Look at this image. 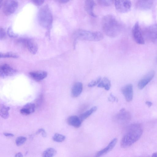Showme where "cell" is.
Instances as JSON below:
<instances>
[{
    "instance_id": "obj_38",
    "label": "cell",
    "mask_w": 157,
    "mask_h": 157,
    "mask_svg": "<svg viewBox=\"0 0 157 157\" xmlns=\"http://www.w3.org/2000/svg\"><path fill=\"white\" fill-rule=\"evenodd\" d=\"M58 1L61 3H65L69 2V1L67 0H59Z\"/></svg>"
},
{
    "instance_id": "obj_15",
    "label": "cell",
    "mask_w": 157,
    "mask_h": 157,
    "mask_svg": "<svg viewBox=\"0 0 157 157\" xmlns=\"http://www.w3.org/2000/svg\"><path fill=\"white\" fill-rule=\"evenodd\" d=\"M153 4L152 0H138L136 4V7L138 9L148 10L151 8Z\"/></svg>"
},
{
    "instance_id": "obj_30",
    "label": "cell",
    "mask_w": 157,
    "mask_h": 157,
    "mask_svg": "<svg viewBox=\"0 0 157 157\" xmlns=\"http://www.w3.org/2000/svg\"><path fill=\"white\" fill-rule=\"evenodd\" d=\"M7 33L9 36L11 37L14 38L17 37L18 34L14 33L11 27H9L7 29Z\"/></svg>"
},
{
    "instance_id": "obj_6",
    "label": "cell",
    "mask_w": 157,
    "mask_h": 157,
    "mask_svg": "<svg viewBox=\"0 0 157 157\" xmlns=\"http://www.w3.org/2000/svg\"><path fill=\"white\" fill-rule=\"evenodd\" d=\"M143 34L150 41L154 43H157V24L151 25L144 30Z\"/></svg>"
},
{
    "instance_id": "obj_22",
    "label": "cell",
    "mask_w": 157,
    "mask_h": 157,
    "mask_svg": "<svg viewBox=\"0 0 157 157\" xmlns=\"http://www.w3.org/2000/svg\"><path fill=\"white\" fill-rule=\"evenodd\" d=\"M97 108L96 106H94L90 109L80 114L79 117L81 122H82L84 120L89 117L97 110Z\"/></svg>"
},
{
    "instance_id": "obj_32",
    "label": "cell",
    "mask_w": 157,
    "mask_h": 157,
    "mask_svg": "<svg viewBox=\"0 0 157 157\" xmlns=\"http://www.w3.org/2000/svg\"><path fill=\"white\" fill-rule=\"evenodd\" d=\"M41 133L43 137H45L46 136V133L44 129L42 128L40 129L36 132L37 134Z\"/></svg>"
},
{
    "instance_id": "obj_28",
    "label": "cell",
    "mask_w": 157,
    "mask_h": 157,
    "mask_svg": "<svg viewBox=\"0 0 157 157\" xmlns=\"http://www.w3.org/2000/svg\"><path fill=\"white\" fill-rule=\"evenodd\" d=\"M101 78V76H99L94 80H92L89 83L88 86L89 87H93L96 86L100 82Z\"/></svg>"
},
{
    "instance_id": "obj_21",
    "label": "cell",
    "mask_w": 157,
    "mask_h": 157,
    "mask_svg": "<svg viewBox=\"0 0 157 157\" xmlns=\"http://www.w3.org/2000/svg\"><path fill=\"white\" fill-rule=\"evenodd\" d=\"M111 86V82L106 77L103 78L97 86L98 87L104 88L106 90H109Z\"/></svg>"
},
{
    "instance_id": "obj_19",
    "label": "cell",
    "mask_w": 157,
    "mask_h": 157,
    "mask_svg": "<svg viewBox=\"0 0 157 157\" xmlns=\"http://www.w3.org/2000/svg\"><path fill=\"white\" fill-rule=\"evenodd\" d=\"M83 89V85L82 83L77 82L73 85L71 91L72 96L74 97L78 96L81 93Z\"/></svg>"
},
{
    "instance_id": "obj_34",
    "label": "cell",
    "mask_w": 157,
    "mask_h": 157,
    "mask_svg": "<svg viewBox=\"0 0 157 157\" xmlns=\"http://www.w3.org/2000/svg\"><path fill=\"white\" fill-rule=\"evenodd\" d=\"M108 100L109 101H117V99H116V98L113 96L112 94H111L110 95L109 97V98Z\"/></svg>"
},
{
    "instance_id": "obj_9",
    "label": "cell",
    "mask_w": 157,
    "mask_h": 157,
    "mask_svg": "<svg viewBox=\"0 0 157 157\" xmlns=\"http://www.w3.org/2000/svg\"><path fill=\"white\" fill-rule=\"evenodd\" d=\"M131 118V113L124 108L121 109L115 117V119L117 122L123 124L128 122Z\"/></svg>"
},
{
    "instance_id": "obj_13",
    "label": "cell",
    "mask_w": 157,
    "mask_h": 157,
    "mask_svg": "<svg viewBox=\"0 0 157 157\" xmlns=\"http://www.w3.org/2000/svg\"><path fill=\"white\" fill-rule=\"evenodd\" d=\"M22 43L27 47L32 54H35L37 52L38 46L36 42L33 40L29 39H23Z\"/></svg>"
},
{
    "instance_id": "obj_20",
    "label": "cell",
    "mask_w": 157,
    "mask_h": 157,
    "mask_svg": "<svg viewBox=\"0 0 157 157\" xmlns=\"http://www.w3.org/2000/svg\"><path fill=\"white\" fill-rule=\"evenodd\" d=\"M67 121L69 125L76 128H79L82 123L79 117L76 115L70 116L67 118Z\"/></svg>"
},
{
    "instance_id": "obj_14",
    "label": "cell",
    "mask_w": 157,
    "mask_h": 157,
    "mask_svg": "<svg viewBox=\"0 0 157 157\" xmlns=\"http://www.w3.org/2000/svg\"><path fill=\"white\" fill-rule=\"evenodd\" d=\"M117 138H113L107 146L97 152L94 157H100L109 152L114 147L117 143Z\"/></svg>"
},
{
    "instance_id": "obj_12",
    "label": "cell",
    "mask_w": 157,
    "mask_h": 157,
    "mask_svg": "<svg viewBox=\"0 0 157 157\" xmlns=\"http://www.w3.org/2000/svg\"><path fill=\"white\" fill-rule=\"evenodd\" d=\"M121 92L126 100L128 102L132 101L133 98V88L131 84H128L123 87Z\"/></svg>"
},
{
    "instance_id": "obj_23",
    "label": "cell",
    "mask_w": 157,
    "mask_h": 157,
    "mask_svg": "<svg viewBox=\"0 0 157 157\" xmlns=\"http://www.w3.org/2000/svg\"><path fill=\"white\" fill-rule=\"evenodd\" d=\"M10 108L4 105H2L0 107V116L4 119H7L9 117V111Z\"/></svg>"
},
{
    "instance_id": "obj_11",
    "label": "cell",
    "mask_w": 157,
    "mask_h": 157,
    "mask_svg": "<svg viewBox=\"0 0 157 157\" xmlns=\"http://www.w3.org/2000/svg\"><path fill=\"white\" fill-rule=\"evenodd\" d=\"M16 70L7 64H2L0 67V76L5 78L14 75Z\"/></svg>"
},
{
    "instance_id": "obj_16",
    "label": "cell",
    "mask_w": 157,
    "mask_h": 157,
    "mask_svg": "<svg viewBox=\"0 0 157 157\" xmlns=\"http://www.w3.org/2000/svg\"><path fill=\"white\" fill-rule=\"evenodd\" d=\"M96 5L94 1L87 0L85 1L84 7L87 13L93 17H96L97 16L94 12V8Z\"/></svg>"
},
{
    "instance_id": "obj_36",
    "label": "cell",
    "mask_w": 157,
    "mask_h": 157,
    "mask_svg": "<svg viewBox=\"0 0 157 157\" xmlns=\"http://www.w3.org/2000/svg\"><path fill=\"white\" fill-rule=\"evenodd\" d=\"M145 104L149 107H151L152 105V103L149 101H146L145 102Z\"/></svg>"
},
{
    "instance_id": "obj_40",
    "label": "cell",
    "mask_w": 157,
    "mask_h": 157,
    "mask_svg": "<svg viewBox=\"0 0 157 157\" xmlns=\"http://www.w3.org/2000/svg\"><path fill=\"white\" fill-rule=\"evenodd\" d=\"M156 61L157 62V57L156 59Z\"/></svg>"
},
{
    "instance_id": "obj_3",
    "label": "cell",
    "mask_w": 157,
    "mask_h": 157,
    "mask_svg": "<svg viewBox=\"0 0 157 157\" xmlns=\"http://www.w3.org/2000/svg\"><path fill=\"white\" fill-rule=\"evenodd\" d=\"M38 20L40 25L49 31L51 28L53 22V16L48 5H45L39 10L38 14Z\"/></svg>"
},
{
    "instance_id": "obj_1",
    "label": "cell",
    "mask_w": 157,
    "mask_h": 157,
    "mask_svg": "<svg viewBox=\"0 0 157 157\" xmlns=\"http://www.w3.org/2000/svg\"><path fill=\"white\" fill-rule=\"evenodd\" d=\"M143 132L142 126L140 123L132 124L128 126L121 140V147L125 148L130 146L140 138Z\"/></svg>"
},
{
    "instance_id": "obj_17",
    "label": "cell",
    "mask_w": 157,
    "mask_h": 157,
    "mask_svg": "<svg viewBox=\"0 0 157 157\" xmlns=\"http://www.w3.org/2000/svg\"><path fill=\"white\" fill-rule=\"evenodd\" d=\"M31 77L37 82L40 81L45 78L47 76V73L44 71H35L29 73Z\"/></svg>"
},
{
    "instance_id": "obj_31",
    "label": "cell",
    "mask_w": 157,
    "mask_h": 157,
    "mask_svg": "<svg viewBox=\"0 0 157 157\" xmlns=\"http://www.w3.org/2000/svg\"><path fill=\"white\" fill-rule=\"evenodd\" d=\"M6 32L3 28L0 27V39H3L6 36Z\"/></svg>"
},
{
    "instance_id": "obj_29",
    "label": "cell",
    "mask_w": 157,
    "mask_h": 157,
    "mask_svg": "<svg viewBox=\"0 0 157 157\" xmlns=\"http://www.w3.org/2000/svg\"><path fill=\"white\" fill-rule=\"evenodd\" d=\"M98 3L101 5L108 6H111L113 3L112 0H99Z\"/></svg>"
},
{
    "instance_id": "obj_24",
    "label": "cell",
    "mask_w": 157,
    "mask_h": 157,
    "mask_svg": "<svg viewBox=\"0 0 157 157\" xmlns=\"http://www.w3.org/2000/svg\"><path fill=\"white\" fill-rule=\"evenodd\" d=\"M55 149L52 147L47 149L43 152L42 157H53L56 153Z\"/></svg>"
},
{
    "instance_id": "obj_10",
    "label": "cell",
    "mask_w": 157,
    "mask_h": 157,
    "mask_svg": "<svg viewBox=\"0 0 157 157\" xmlns=\"http://www.w3.org/2000/svg\"><path fill=\"white\" fill-rule=\"evenodd\" d=\"M155 75V72L151 70L146 74L139 81L138 87L140 90L143 89L152 80Z\"/></svg>"
},
{
    "instance_id": "obj_7",
    "label": "cell",
    "mask_w": 157,
    "mask_h": 157,
    "mask_svg": "<svg viewBox=\"0 0 157 157\" xmlns=\"http://www.w3.org/2000/svg\"><path fill=\"white\" fill-rule=\"evenodd\" d=\"M132 35L134 40L137 44H144L143 33L138 22H136L133 27Z\"/></svg>"
},
{
    "instance_id": "obj_4",
    "label": "cell",
    "mask_w": 157,
    "mask_h": 157,
    "mask_svg": "<svg viewBox=\"0 0 157 157\" xmlns=\"http://www.w3.org/2000/svg\"><path fill=\"white\" fill-rule=\"evenodd\" d=\"M73 37L75 40L97 41L102 40L104 36L100 32H93L80 29L74 32Z\"/></svg>"
},
{
    "instance_id": "obj_8",
    "label": "cell",
    "mask_w": 157,
    "mask_h": 157,
    "mask_svg": "<svg viewBox=\"0 0 157 157\" xmlns=\"http://www.w3.org/2000/svg\"><path fill=\"white\" fill-rule=\"evenodd\" d=\"M114 2L115 8L119 12L126 13L131 9L132 3L129 0H116Z\"/></svg>"
},
{
    "instance_id": "obj_27",
    "label": "cell",
    "mask_w": 157,
    "mask_h": 157,
    "mask_svg": "<svg viewBox=\"0 0 157 157\" xmlns=\"http://www.w3.org/2000/svg\"><path fill=\"white\" fill-rule=\"evenodd\" d=\"M27 138L23 136H19L16 140L15 143L17 146H20L24 144L26 141Z\"/></svg>"
},
{
    "instance_id": "obj_37",
    "label": "cell",
    "mask_w": 157,
    "mask_h": 157,
    "mask_svg": "<svg viewBox=\"0 0 157 157\" xmlns=\"http://www.w3.org/2000/svg\"><path fill=\"white\" fill-rule=\"evenodd\" d=\"M15 157H23V155L21 152H19L15 154Z\"/></svg>"
},
{
    "instance_id": "obj_5",
    "label": "cell",
    "mask_w": 157,
    "mask_h": 157,
    "mask_svg": "<svg viewBox=\"0 0 157 157\" xmlns=\"http://www.w3.org/2000/svg\"><path fill=\"white\" fill-rule=\"evenodd\" d=\"M18 6V2L15 0L0 1V7H2L3 13L6 15H10L15 12Z\"/></svg>"
},
{
    "instance_id": "obj_39",
    "label": "cell",
    "mask_w": 157,
    "mask_h": 157,
    "mask_svg": "<svg viewBox=\"0 0 157 157\" xmlns=\"http://www.w3.org/2000/svg\"><path fill=\"white\" fill-rule=\"evenodd\" d=\"M151 157H157V152L154 153L152 154Z\"/></svg>"
},
{
    "instance_id": "obj_2",
    "label": "cell",
    "mask_w": 157,
    "mask_h": 157,
    "mask_svg": "<svg viewBox=\"0 0 157 157\" xmlns=\"http://www.w3.org/2000/svg\"><path fill=\"white\" fill-rule=\"evenodd\" d=\"M102 27L105 34L111 37L117 36L122 29L121 23L112 14H108L103 17Z\"/></svg>"
},
{
    "instance_id": "obj_25",
    "label": "cell",
    "mask_w": 157,
    "mask_h": 157,
    "mask_svg": "<svg viewBox=\"0 0 157 157\" xmlns=\"http://www.w3.org/2000/svg\"><path fill=\"white\" fill-rule=\"evenodd\" d=\"M66 139L65 136L58 133H55L52 137L53 140L55 142H61L64 141Z\"/></svg>"
},
{
    "instance_id": "obj_18",
    "label": "cell",
    "mask_w": 157,
    "mask_h": 157,
    "mask_svg": "<svg viewBox=\"0 0 157 157\" xmlns=\"http://www.w3.org/2000/svg\"><path fill=\"white\" fill-rule=\"evenodd\" d=\"M35 109L36 105L34 103H29L23 106L21 109L20 112L22 115H28L33 113Z\"/></svg>"
},
{
    "instance_id": "obj_26",
    "label": "cell",
    "mask_w": 157,
    "mask_h": 157,
    "mask_svg": "<svg viewBox=\"0 0 157 157\" xmlns=\"http://www.w3.org/2000/svg\"><path fill=\"white\" fill-rule=\"evenodd\" d=\"M18 56L16 53L12 52H8L5 53H0L1 58H17Z\"/></svg>"
},
{
    "instance_id": "obj_33",
    "label": "cell",
    "mask_w": 157,
    "mask_h": 157,
    "mask_svg": "<svg viewBox=\"0 0 157 157\" xmlns=\"http://www.w3.org/2000/svg\"><path fill=\"white\" fill-rule=\"evenodd\" d=\"M44 0H33L34 4L37 6H40L44 3Z\"/></svg>"
},
{
    "instance_id": "obj_35",
    "label": "cell",
    "mask_w": 157,
    "mask_h": 157,
    "mask_svg": "<svg viewBox=\"0 0 157 157\" xmlns=\"http://www.w3.org/2000/svg\"><path fill=\"white\" fill-rule=\"evenodd\" d=\"M3 134L6 137H13L14 136V135L13 134L10 133L4 132L3 133Z\"/></svg>"
}]
</instances>
